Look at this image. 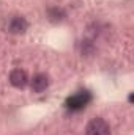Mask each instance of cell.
Wrapping results in <instances>:
<instances>
[{"mask_svg": "<svg viewBox=\"0 0 134 135\" xmlns=\"http://www.w3.org/2000/svg\"><path fill=\"white\" fill-rule=\"evenodd\" d=\"M90 101H92V93L88 90H79L77 93L68 98L65 105L69 112H81L90 104Z\"/></svg>", "mask_w": 134, "mask_h": 135, "instance_id": "cell-1", "label": "cell"}, {"mask_svg": "<svg viewBox=\"0 0 134 135\" xmlns=\"http://www.w3.org/2000/svg\"><path fill=\"white\" fill-rule=\"evenodd\" d=\"M29 82H30V80H29V74H27L24 69H14V71L10 72V83H11L14 88L24 90V88H27Z\"/></svg>", "mask_w": 134, "mask_h": 135, "instance_id": "cell-4", "label": "cell"}, {"mask_svg": "<svg viewBox=\"0 0 134 135\" xmlns=\"http://www.w3.org/2000/svg\"><path fill=\"white\" fill-rule=\"evenodd\" d=\"M29 28V22L24 16H13L8 22V32L11 35H24Z\"/></svg>", "mask_w": 134, "mask_h": 135, "instance_id": "cell-5", "label": "cell"}, {"mask_svg": "<svg viewBox=\"0 0 134 135\" xmlns=\"http://www.w3.org/2000/svg\"><path fill=\"white\" fill-rule=\"evenodd\" d=\"M49 85H51V79H49V75H47L46 72H38V74H35L33 79L30 80V88H32V91L36 93V94L46 91V90L49 88Z\"/></svg>", "mask_w": 134, "mask_h": 135, "instance_id": "cell-3", "label": "cell"}, {"mask_svg": "<svg viewBox=\"0 0 134 135\" xmlns=\"http://www.w3.org/2000/svg\"><path fill=\"white\" fill-rule=\"evenodd\" d=\"M47 19L54 24H60L66 19V11L60 6H51L47 8Z\"/></svg>", "mask_w": 134, "mask_h": 135, "instance_id": "cell-6", "label": "cell"}, {"mask_svg": "<svg viewBox=\"0 0 134 135\" xmlns=\"http://www.w3.org/2000/svg\"><path fill=\"white\" fill-rule=\"evenodd\" d=\"M85 135H112L110 126L104 118H93L85 127Z\"/></svg>", "mask_w": 134, "mask_h": 135, "instance_id": "cell-2", "label": "cell"}, {"mask_svg": "<svg viewBox=\"0 0 134 135\" xmlns=\"http://www.w3.org/2000/svg\"><path fill=\"white\" fill-rule=\"evenodd\" d=\"M79 50H81V55L82 57H92L95 52H96V46H95V41L90 39V38H85L79 42Z\"/></svg>", "mask_w": 134, "mask_h": 135, "instance_id": "cell-7", "label": "cell"}]
</instances>
